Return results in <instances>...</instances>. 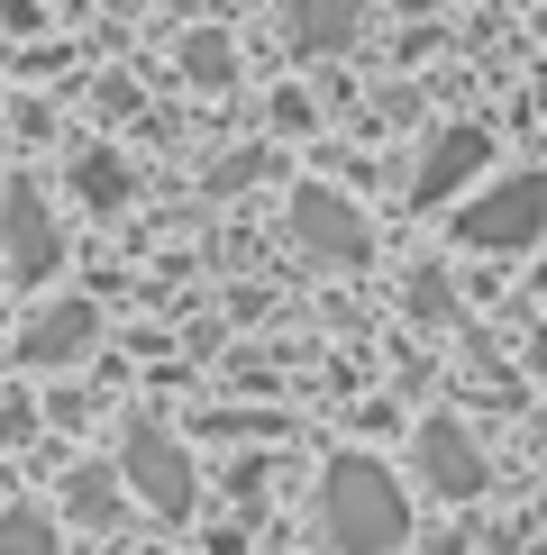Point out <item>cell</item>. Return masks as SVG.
Returning <instances> with one entry per match:
<instances>
[{
    "mask_svg": "<svg viewBox=\"0 0 547 555\" xmlns=\"http://www.w3.org/2000/svg\"><path fill=\"white\" fill-rule=\"evenodd\" d=\"M319 538H329V555H402L410 538L402 482L374 455H338L329 482H319Z\"/></svg>",
    "mask_w": 547,
    "mask_h": 555,
    "instance_id": "1",
    "label": "cell"
},
{
    "mask_svg": "<svg viewBox=\"0 0 547 555\" xmlns=\"http://www.w3.org/2000/svg\"><path fill=\"white\" fill-rule=\"evenodd\" d=\"M119 482L137 501H147L155 519H192L201 511V474H192V447L182 437H165L155 420H137L128 437H119Z\"/></svg>",
    "mask_w": 547,
    "mask_h": 555,
    "instance_id": "2",
    "label": "cell"
},
{
    "mask_svg": "<svg viewBox=\"0 0 547 555\" xmlns=\"http://www.w3.org/2000/svg\"><path fill=\"white\" fill-rule=\"evenodd\" d=\"M456 237L466 246H530V237H547V173H511V182H493L484 201H466V210H456Z\"/></svg>",
    "mask_w": 547,
    "mask_h": 555,
    "instance_id": "3",
    "label": "cell"
},
{
    "mask_svg": "<svg viewBox=\"0 0 547 555\" xmlns=\"http://www.w3.org/2000/svg\"><path fill=\"white\" fill-rule=\"evenodd\" d=\"M292 246H302L310 264H365V256H374L365 219L329 192V182H302V192H292Z\"/></svg>",
    "mask_w": 547,
    "mask_h": 555,
    "instance_id": "4",
    "label": "cell"
},
{
    "mask_svg": "<svg viewBox=\"0 0 547 555\" xmlns=\"http://www.w3.org/2000/svg\"><path fill=\"white\" fill-rule=\"evenodd\" d=\"M420 482L438 501H484L493 492V465H484V447H474L456 420H429L420 428Z\"/></svg>",
    "mask_w": 547,
    "mask_h": 555,
    "instance_id": "5",
    "label": "cell"
},
{
    "mask_svg": "<svg viewBox=\"0 0 547 555\" xmlns=\"http://www.w3.org/2000/svg\"><path fill=\"white\" fill-rule=\"evenodd\" d=\"M484 165H493V137L484 128H438V146H429L420 173H410V201H420V210H447Z\"/></svg>",
    "mask_w": 547,
    "mask_h": 555,
    "instance_id": "6",
    "label": "cell"
},
{
    "mask_svg": "<svg viewBox=\"0 0 547 555\" xmlns=\"http://www.w3.org/2000/svg\"><path fill=\"white\" fill-rule=\"evenodd\" d=\"M91 346H101V310H91V300H55L46 319H28V337H18V364H37V374H64V364H82Z\"/></svg>",
    "mask_w": 547,
    "mask_h": 555,
    "instance_id": "7",
    "label": "cell"
},
{
    "mask_svg": "<svg viewBox=\"0 0 547 555\" xmlns=\"http://www.w3.org/2000/svg\"><path fill=\"white\" fill-rule=\"evenodd\" d=\"M0 246H10V273H55V219H46L37 192H10L0 201Z\"/></svg>",
    "mask_w": 547,
    "mask_h": 555,
    "instance_id": "8",
    "label": "cell"
},
{
    "mask_svg": "<svg viewBox=\"0 0 547 555\" xmlns=\"http://www.w3.org/2000/svg\"><path fill=\"white\" fill-rule=\"evenodd\" d=\"M283 18H292V46L302 55H338L365 28V0H283Z\"/></svg>",
    "mask_w": 547,
    "mask_h": 555,
    "instance_id": "9",
    "label": "cell"
},
{
    "mask_svg": "<svg viewBox=\"0 0 547 555\" xmlns=\"http://www.w3.org/2000/svg\"><path fill=\"white\" fill-rule=\"evenodd\" d=\"M74 192L91 201V210H128V165H119V155H101V146H82L74 155Z\"/></svg>",
    "mask_w": 547,
    "mask_h": 555,
    "instance_id": "10",
    "label": "cell"
},
{
    "mask_svg": "<svg viewBox=\"0 0 547 555\" xmlns=\"http://www.w3.org/2000/svg\"><path fill=\"white\" fill-rule=\"evenodd\" d=\"M182 74H192L201 91H228V82H238V46H228L219 28H192V37H182Z\"/></svg>",
    "mask_w": 547,
    "mask_h": 555,
    "instance_id": "11",
    "label": "cell"
},
{
    "mask_svg": "<svg viewBox=\"0 0 547 555\" xmlns=\"http://www.w3.org/2000/svg\"><path fill=\"white\" fill-rule=\"evenodd\" d=\"M64 511H74V519H91V528H110V519H119V474H74Z\"/></svg>",
    "mask_w": 547,
    "mask_h": 555,
    "instance_id": "12",
    "label": "cell"
},
{
    "mask_svg": "<svg viewBox=\"0 0 547 555\" xmlns=\"http://www.w3.org/2000/svg\"><path fill=\"white\" fill-rule=\"evenodd\" d=\"M0 555H55V519L46 511H0Z\"/></svg>",
    "mask_w": 547,
    "mask_h": 555,
    "instance_id": "13",
    "label": "cell"
},
{
    "mask_svg": "<svg viewBox=\"0 0 547 555\" xmlns=\"http://www.w3.org/2000/svg\"><path fill=\"white\" fill-rule=\"evenodd\" d=\"M410 310H420V319H447V310H456V283H447L438 264H420V273H410Z\"/></svg>",
    "mask_w": 547,
    "mask_h": 555,
    "instance_id": "14",
    "label": "cell"
},
{
    "mask_svg": "<svg viewBox=\"0 0 547 555\" xmlns=\"http://www.w3.org/2000/svg\"><path fill=\"white\" fill-rule=\"evenodd\" d=\"M119 10H137V0H119Z\"/></svg>",
    "mask_w": 547,
    "mask_h": 555,
    "instance_id": "15",
    "label": "cell"
},
{
    "mask_svg": "<svg viewBox=\"0 0 547 555\" xmlns=\"http://www.w3.org/2000/svg\"><path fill=\"white\" fill-rule=\"evenodd\" d=\"M538 292H547V273H538Z\"/></svg>",
    "mask_w": 547,
    "mask_h": 555,
    "instance_id": "16",
    "label": "cell"
}]
</instances>
